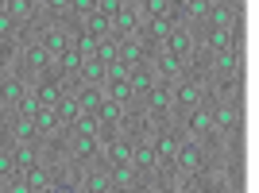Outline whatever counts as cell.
I'll return each instance as SVG.
<instances>
[{"label":"cell","mask_w":259,"mask_h":193,"mask_svg":"<svg viewBox=\"0 0 259 193\" xmlns=\"http://www.w3.org/2000/svg\"><path fill=\"white\" fill-rule=\"evenodd\" d=\"M209 112H213V131L221 139H240V96H217V101H205Z\"/></svg>","instance_id":"1"},{"label":"cell","mask_w":259,"mask_h":193,"mask_svg":"<svg viewBox=\"0 0 259 193\" xmlns=\"http://www.w3.org/2000/svg\"><path fill=\"white\" fill-rule=\"evenodd\" d=\"M151 70H155V81H162V85H174L178 77H186V58H178V54L170 51H155L151 54Z\"/></svg>","instance_id":"2"},{"label":"cell","mask_w":259,"mask_h":193,"mask_svg":"<svg viewBox=\"0 0 259 193\" xmlns=\"http://www.w3.org/2000/svg\"><path fill=\"white\" fill-rule=\"evenodd\" d=\"M194 46H197V35L186 27V23H178L166 39H162V51H170V54H178V58H186L190 62V54H194Z\"/></svg>","instance_id":"3"},{"label":"cell","mask_w":259,"mask_h":193,"mask_svg":"<svg viewBox=\"0 0 259 193\" xmlns=\"http://www.w3.org/2000/svg\"><path fill=\"white\" fill-rule=\"evenodd\" d=\"M39 43L51 51V58H58V54L70 46V27H66V23H47L43 20V27H39Z\"/></svg>","instance_id":"4"},{"label":"cell","mask_w":259,"mask_h":193,"mask_svg":"<svg viewBox=\"0 0 259 193\" xmlns=\"http://www.w3.org/2000/svg\"><path fill=\"white\" fill-rule=\"evenodd\" d=\"M143 23V12L136 8V4H128L124 0V8L116 12V20H112V39H124V35H136Z\"/></svg>","instance_id":"5"},{"label":"cell","mask_w":259,"mask_h":193,"mask_svg":"<svg viewBox=\"0 0 259 193\" xmlns=\"http://www.w3.org/2000/svg\"><path fill=\"white\" fill-rule=\"evenodd\" d=\"M240 23V4H228V0H221V4H213L205 16V23L201 27H221V31H228V27H236Z\"/></svg>","instance_id":"6"},{"label":"cell","mask_w":259,"mask_h":193,"mask_svg":"<svg viewBox=\"0 0 259 193\" xmlns=\"http://www.w3.org/2000/svg\"><path fill=\"white\" fill-rule=\"evenodd\" d=\"M97 120H101V131H120L124 128V105L105 96V101L97 105Z\"/></svg>","instance_id":"7"},{"label":"cell","mask_w":259,"mask_h":193,"mask_svg":"<svg viewBox=\"0 0 259 193\" xmlns=\"http://www.w3.org/2000/svg\"><path fill=\"white\" fill-rule=\"evenodd\" d=\"M4 12H8L16 23H39V20H43V12H39V4H35V0H8V4H4Z\"/></svg>","instance_id":"8"},{"label":"cell","mask_w":259,"mask_h":193,"mask_svg":"<svg viewBox=\"0 0 259 193\" xmlns=\"http://www.w3.org/2000/svg\"><path fill=\"white\" fill-rule=\"evenodd\" d=\"M128 85H132V93H136V101H140L147 89L155 85V70H151V62H140V66H132V74H128Z\"/></svg>","instance_id":"9"},{"label":"cell","mask_w":259,"mask_h":193,"mask_svg":"<svg viewBox=\"0 0 259 193\" xmlns=\"http://www.w3.org/2000/svg\"><path fill=\"white\" fill-rule=\"evenodd\" d=\"M77 81H85V85H105V62H101L97 54H89V58H81V70H77Z\"/></svg>","instance_id":"10"},{"label":"cell","mask_w":259,"mask_h":193,"mask_svg":"<svg viewBox=\"0 0 259 193\" xmlns=\"http://www.w3.org/2000/svg\"><path fill=\"white\" fill-rule=\"evenodd\" d=\"M101 89H105V96H108V101H120L124 108H128L132 101H136V93H132V85H128V77H108V81H105Z\"/></svg>","instance_id":"11"},{"label":"cell","mask_w":259,"mask_h":193,"mask_svg":"<svg viewBox=\"0 0 259 193\" xmlns=\"http://www.w3.org/2000/svg\"><path fill=\"white\" fill-rule=\"evenodd\" d=\"M54 112H58V120H62V128H70V124L77 120L81 105H77V93H74V89H66V93L58 96V105H54Z\"/></svg>","instance_id":"12"},{"label":"cell","mask_w":259,"mask_h":193,"mask_svg":"<svg viewBox=\"0 0 259 193\" xmlns=\"http://www.w3.org/2000/svg\"><path fill=\"white\" fill-rule=\"evenodd\" d=\"M97 131H101L97 112H77V120L70 124V135H97Z\"/></svg>","instance_id":"13"},{"label":"cell","mask_w":259,"mask_h":193,"mask_svg":"<svg viewBox=\"0 0 259 193\" xmlns=\"http://www.w3.org/2000/svg\"><path fill=\"white\" fill-rule=\"evenodd\" d=\"M81 27H85L89 35H97V39L112 35V20H108V16H101V12H89L85 20H81Z\"/></svg>","instance_id":"14"},{"label":"cell","mask_w":259,"mask_h":193,"mask_svg":"<svg viewBox=\"0 0 259 193\" xmlns=\"http://www.w3.org/2000/svg\"><path fill=\"white\" fill-rule=\"evenodd\" d=\"M89 12H97V0H70V16H66L62 23H66V27H77Z\"/></svg>","instance_id":"15"},{"label":"cell","mask_w":259,"mask_h":193,"mask_svg":"<svg viewBox=\"0 0 259 193\" xmlns=\"http://www.w3.org/2000/svg\"><path fill=\"white\" fill-rule=\"evenodd\" d=\"M39 108H43V101H39V96H35V89H27V93L20 96V101H16V108H12V112H16V116H39Z\"/></svg>","instance_id":"16"},{"label":"cell","mask_w":259,"mask_h":193,"mask_svg":"<svg viewBox=\"0 0 259 193\" xmlns=\"http://www.w3.org/2000/svg\"><path fill=\"white\" fill-rule=\"evenodd\" d=\"M97 58L101 62H116V39H112V35L97 39Z\"/></svg>","instance_id":"17"},{"label":"cell","mask_w":259,"mask_h":193,"mask_svg":"<svg viewBox=\"0 0 259 193\" xmlns=\"http://www.w3.org/2000/svg\"><path fill=\"white\" fill-rule=\"evenodd\" d=\"M16 31H20V23L12 20L8 12H0V39H16Z\"/></svg>","instance_id":"18"},{"label":"cell","mask_w":259,"mask_h":193,"mask_svg":"<svg viewBox=\"0 0 259 193\" xmlns=\"http://www.w3.org/2000/svg\"><path fill=\"white\" fill-rule=\"evenodd\" d=\"M166 4H170V8H182V4H186V0H166Z\"/></svg>","instance_id":"19"},{"label":"cell","mask_w":259,"mask_h":193,"mask_svg":"<svg viewBox=\"0 0 259 193\" xmlns=\"http://www.w3.org/2000/svg\"><path fill=\"white\" fill-rule=\"evenodd\" d=\"M128 4H136V8H143V4H147V0H128Z\"/></svg>","instance_id":"20"},{"label":"cell","mask_w":259,"mask_h":193,"mask_svg":"<svg viewBox=\"0 0 259 193\" xmlns=\"http://www.w3.org/2000/svg\"><path fill=\"white\" fill-rule=\"evenodd\" d=\"M4 4H8V0H0V12H4Z\"/></svg>","instance_id":"21"},{"label":"cell","mask_w":259,"mask_h":193,"mask_svg":"<svg viewBox=\"0 0 259 193\" xmlns=\"http://www.w3.org/2000/svg\"><path fill=\"white\" fill-rule=\"evenodd\" d=\"M209 4H221V0H209Z\"/></svg>","instance_id":"22"},{"label":"cell","mask_w":259,"mask_h":193,"mask_svg":"<svg viewBox=\"0 0 259 193\" xmlns=\"http://www.w3.org/2000/svg\"><path fill=\"white\" fill-rule=\"evenodd\" d=\"M35 4H39V0H35Z\"/></svg>","instance_id":"23"}]
</instances>
